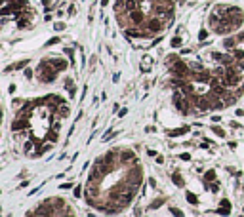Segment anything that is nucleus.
<instances>
[{
	"mask_svg": "<svg viewBox=\"0 0 244 217\" xmlns=\"http://www.w3.org/2000/svg\"><path fill=\"white\" fill-rule=\"evenodd\" d=\"M151 65H153V57H151V55H145V57L143 59H141V71H145V72H147L149 69H151Z\"/></svg>",
	"mask_w": 244,
	"mask_h": 217,
	"instance_id": "nucleus-9",
	"label": "nucleus"
},
{
	"mask_svg": "<svg viewBox=\"0 0 244 217\" xmlns=\"http://www.w3.org/2000/svg\"><path fill=\"white\" fill-rule=\"evenodd\" d=\"M204 179L208 181V183H212V181L215 179V171L214 170H210V171H206V175H204Z\"/></svg>",
	"mask_w": 244,
	"mask_h": 217,
	"instance_id": "nucleus-16",
	"label": "nucleus"
},
{
	"mask_svg": "<svg viewBox=\"0 0 244 217\" xmlns=\"http://www.w3.org/2000/svg\"><path fill=\"white\" fill-rule=\"evenodd\" d=\"M57 114L61 116V118L69 116V107H67V105H59V107H57Z\"/></svg>",
	"mask_w": 244,
	"mask_h": 217,
	"instance_id": "nucleus-12",
	"label": "nucleus"
},
{
	"mask_svg": "<svg viewBox=\"0 0 244 217\" xmlns=\"http://www.w3.org/2000/svg\"><path fill=\"white\" fill-rule=\"evenodd\" d=\"M208 188H210V191H212V192H217L219 185H217V183H212V185H208Z\"/></svg>",
	"mask_w": 244,
	"mask_h": 217,
	"instance_id": "nucleus-24",
	"label": "nucleus"
},
{
	"mask_svg": "<svg viewBox=\"0 0 244 217\" xmlns=\"http://www.w3.org/2000/svg\"><path fill=\"white\" fill-rule=\"evenodd\" d=\"M227 15H229V19H231L235 29H238L240 23L244 21V14L240 11V8H227Z\"/></svg>",
	"mask_w": 244,
	"mask_h": 217,
	"instance_id": "nucleus-3",
	"label": "nucleus"
},
{
	"mask_svg": "<svg viewBox=\"0 0 244 217\" xmlns=\"http://www.w3.org/2000/svg\"><path fill=\"white\" fill-rule=\"evenodd\" d=\"M128 19H130V23L132 25H143L145 23V11L143 10H139V8H136V10H132V11H128Z\"/></svg>",
	"mask_w": 244,
	"mask_h": 217,
	"instance_id": "nucleus-4",
	"label": "nucleus"
},
{
	"mask_svg": "<svg viewBox=\"0 0 244 217\" xmlns=\"http://www.w3.org/2000/svg\"><path fill=\"white\" fill-rule=\"evenodd\" d=\"M72 194H75L76 198H78V196H80V185H76V187H75V192H72Z\"/></svg>",
	"mask_w": 244,
	"mask_h": 217,
	"instance_id": "nucleus-28",
	"label": "nucleus"
},
{
	"mask_svg": "<svg viewBox=\"0 0 244 217\" xmlns=\"http://www.w3.org/2000/svg\"><path fill=\"white\" fill-rule=\"evenodd\" d=\"M126 112H128V108H122V111L118 112V116H120V118H122V116H124V114H126Z\"/></svg>",
	"mask_w": 244,
	"mask_h": 217,
	"instance_id": "nucleus-34",
	"label": "nucleus"
},
{
	"mask_svg": "<svg viewBox=\"0 0 244 217\" xmlns=\"http://www.w3.org/2000/svg\"><path fill=\"white\" fill-rule=\"evenodd\" d=\"M27 59H23V61H19V63H14V65H10V67H6V72H14V71H17V69H23V67H27Z\"/></svg>",
	"mask_w": 244,
	"mask_h": 217,
	"instance_id": "nucleus-10",
	"label": "nucleus"
},
{
	"mask_svg": "<svg viewBox=\"0 0 244 217\" xmlns=\"http://www.w3.org/2000/svg\"><path fill=\"white\" fill-rule=\"evenodd\" d=\"M237 42H238L237 38H227L225 42H223V46H225V50H231V51H233L235 48H237Z\"/></svg>",
	"mask_w": 244,
	"mask_h": 217,
	"instance_id": "nucleus-11",
	"label": "nucleus"
},
{
	"mask_svg": "<svg viewBox=\"0 0 244 217\" xmlns=\"http://www.w3.org/2000/svg\"><path fill=\"white\" fill-rule=\"evenodd\" d=\"M115 135H116V131H111V133H105V135H103V141H107V139L115 137Z\"/></svg>",
	"mask_w": 244,
	"mask_h": 217,
	"instance_id": "nucleus-26",
	"label": "nucleus"
},
{
	"mask_svg": "<svg viewBox=\"0 0 244 217\" xmlns=\"http://www.w3.org/2000/svg\"><path fill=\"white\" fill-rule=\"evenodd\" d=\"M181 160H191V154H187V152H183V154H181Z\"/></svg>",
	"mask_w": 244,
	"mask_h": 217,
	"instance_id": "nucleus-31",
	"label": "nucleus"
},
{
	"mask_svg": "<svg viewBox=\"0 0 244 217\" xmlns=\"http://www.w3.org/2000/svg\"><path fill=\"white\" fill-rule=\"evenodd\" d=\"M172 181L177 185V187H183V179H181L179 173H174V175H172Z\"/></svg>",
	"mask_w": 244,
	"mask_h": 217,
	"instance_id": "nucleus-13",
	"label": "nucleus"
},
{
	"mask_svg": "<svg viewBox=\"0 0 244 217\" xmlns=\"http://www.w3.org/2000/svg\"><path fill=\"white\" fill-rule=\"evenodd\" d=\"M11 105H14V107H21L23 105V99H14V101H11Z\"/></svg>",
	"mask_w": 244,
	"mask_h": 217,
	"instance_id": "nucleus-25",
	"label": "nucleus"
},
{
	"mask_svg": "<svg viewBox=\"0 0 244 217\" xmlns=\"http://www.w3.org/2000/svg\"><path fill=\"white\" fill-rule=\"evenodd\" d=\"M233 55L238 59V61H240V59H244V50H238V48H235V50H233Z\"/></svg>",
	"mask_w": 244,
	"mask_h": 217,
	"instance_id": "nucleus-15",
	"label": "nucleus"
},
{
	"mask_svg": "<svg viewBox=\"0 0 244 217\" xmlns=\"http://www.w3.org/2000/svg\"><path fill=\"white\" fill-rule=\"evenodd\" d=\"M29 23H31V21H29V19H27V17H25V19H19L17 27H19V29H27V27H29Z\"/></svg>",
	"mask_w": 244,
	"mask_h": 217,
	"instance_id": "nucleus-17",
	"label": "nucleus"
},
{
	"mask_svg": "<svg viewBox=\"0 0 244 217\" xmlns=\"http://www.w3.org/2000/svg\"><path fill=\"white\" fill-rule=\"evenodd\" d=\"M48 141H52V143L57 141V130H52L50 133H48Z\"/></svg>",
	"mask_w": 244,
	"mask_h": 217,
	"instance_id": "nucleus-14",
	"label": "nucleus"
},
{
	"mask_svg": "<svg viewBox=\"0 0 244 217\" xmlns=\"http://www.w3.org/2000/svg\"><path fill=\"white\" fill-rule=\"evenodd\" d=\"M42 4H44L46 8H50V6H52V0H42Z\"/></svg>",
	"mask_w": 244,
	"mask_h": 217,
	"instance_id": "nucleus-33",
	"label": "nucleus"
},
{
	"mask_svg": "<svg viewBox=\"0 0 244 217\" xmlns=\"http://www.w3.org/2000/svg\"><path fill=\"white\" fill-rule=\"evenodd\" d=\"M221 206L223 208H231V202H229V200H221Z\"/></svg>",
	"mask_w": 244,
	"mask_h": 217,
	"instance_id": "nucleus-29",
	"label": "nucleus"
},
{
	"mask_svg": "<svg viewBox=\"0 0 244 217\" xmlns=\"http://www.w3.org/2000/svg\"><path fill=\"white\" fill-rule=\"evenodd\" d=\"M25 76H27V78H31V76H32V71L31 69H25Z\"/></svg>",
	"mask_w": 244,
	"mask_h": 217,
	"instance_id": "nucleus-32",
	"label": "nucleus"
},
{
	"mask_svg": "<svg viewBox=\"0 0 244 217\" xmlns=\"http://www.w3.org/2000/svg\"><path fill=\"white\" fill-rule=\"evenodd\" d=\"M206 36H208V33H206V31L202 29L200 33H198V40H206Z\"/></svg>",
	"mask_w": 244,
	"mask_h": 217,
	"instance_id": "nucleus-23",
	"label": "nucleus"
},
{
	"mask_svg": "<svg viewBox=\"0 0 244 217\" xmlns=\"http://www.w3.org/2000/svg\"><path fill=\"white\" fill-rule=\"evenodd\" d=\"M189 131V126H181V128H176V130L168 131V137H179V135H185Z\"/></svg>",
	"mask_w": 244,
	"mask_h": 217,
	"instance_id": "nucleus-7",
	"label": "nucleus"
},
{
	"mask_svg": "<svg viewBox=\"0 0 244 217\" xmlns=\"http://www.w3.org/2000/svg\"><path fill=\"white\" fill-rule=\"evenodd\" d=\"M57 42H59V38H57V36H54V38H50L46 42V46H52V44H57Z\"/></svg>",
	"mask_w": 244,
	"mask_h": 217,
	"instance_id": "nucleus-22",
	"label": "nucleus"
},
{
	"mask_svg": "<svg viewBox=\"0 0 244 217\" xmlns=\"http://www.w3.org/2000/svg\"><path fill=\"white\" fill-rule=\"evenodd\" d=\"M120 162H130V164H136V154L132 151H124L120 152Z\"/></svg>",
	"mask_w": 244,
	"mask_h": 217,
	"instance_id": "nucleus-6",
	"label": "nucleus"
},
{
	"mask_svg": "<svg viewBox=\"0 0 244 217\" xmlns=\"http://www.w3.org/2000/svg\"><path fill=\"white\" fill-rule=\"evenodd\" d=\"M63 29H65L63 23H57V25H55V31H63Z\"/></svg>",
	"mask_w": 244,
	"mask_h": 217,
	"instance_id": "nucleus-30",
	"label": "nucleus"
},
{
	"mask_svg": "<svg viewBox=\"0 0 244 217\" xmlns=\"http://www.w3.org/2000/svg\"><path fill=\"white\" fill-rule=\"evenodd\" d=\"M109 4V0H101V6H107Z\"/></svg>",
	"mask_w": 244,
	"mask_h": 217,
	"instance_id": "nucleus-35",
	"label": "nucleus"
},
{
	"mask_svg": "<svg viewBox=\"0 0 244 217\" xmlns=\"http://www.w3.org/2000/svg\"><path fill=\"white\" fill-rule=\"evenodd\" d=\"M57 76V69L50 61H42L38 67V80L40 82H54Z\"/></svg>",
	"mask_w": 244,
	"mask_h": 217,
	"instance_id": "nucleus-1",
	"label": "nucleus"
},
{
	"mask_svg": "<svg viewBox=\"0 0 244 217\" xmlns=\"http://www.w3.org/2000/svg\"><path fill=\"white\" fill-rule=\"evenodd\" d=\"M172 46L174 48H179L181 46V38H179V36H174V38H172Z\"/></svg>",
	"mask_w": 244,
	"mask_h": 217,
	"instance_id": "nucleus-20",
	"label": "nucleus"
},
{
	"mask_svg": "<svg viewBox=\"0 0 244 217\" xmlns=\"http://www.w3.org/2000/svg\"><path fill=\"white\" fill-rule=\"evenodd\" d=\"M170 71L174 72V76H179V78H189V74H191V71H189V65H185V63L183 61H179V59H177L176 63H174L172 67H170Z\"/></svg>",
	"mask_w": 244,
	"mask_h": 217,
	"instance_id": "nucleus-2",
	"label": "nucleus"
},
{
	"mask_svg": "<svg viewBox=\"0 0 244 217\" xmlns=\"http://www.w3.org/2000/svg\"><path fill=\"white\" fill-rule=\"evenodd\" d=\"M164 204V198H158V200H154V202L151 204V208H158V206H162Z\"/></svg>",
	"mask_w": 244,
	"mask_h": 217,
	"instance_id": "nucleus-21",
	"label": "nucleus"
},
{
	"mask_svg": "<svg viewBox=\"0 0 244 217\" xmlns=\"http://www.w3.org/2000/svg\"><path fill=\"white\" fill-rule=\"evenodd\" d=\"M214 133L217 135V137H225V131H223L219 126H215V128H214Z\"/></svg>",
	"mask_w": 244,
	"mask_h": 217,
	"instance_id": "nucleus-19",
	"label": "nucleus"
},
{
	"mask_svg": "<svg viewBox=\"0 0 244 217\" xmlns=\"http://www.w3.org/2000/svg\"><path fill=\"white\" fill-rule=\"evenodd\" d=\"M187 202H189V204H197V202H198V198L193 194V192H189V194H187Z\"/></svg>",
	"mask_w": 244,
	"mask_h": 217,
	"instance_id": "nucleus-18",
	"label": "nucleus"
},
{
	"mask_svg": "<svg viewBox=\"0 0 244 217\" xmlns=\"http://www.w3.org/2000/svg\"><path fill=\"white\" fill-rule=\"evenodd\" d=\"M27 128H29V122H27V120H23V118H17V116H15L14 124H11V130L17 131V133H23Z\"/></svg>",
	"mask_w": 244,
	"mask_h": 217,
	"instance_id": "nucleus-5",
	"label": "nucleus"
},
{
	"mask_svg": "<svg viewBox=\"0 0 244 217\" xmlns=\"http://www.w3.org/2000/svg\"><path fill=\"white\" fill-rule=\"evenodd\" d=\"M229 211H231V208H219V210H217V213H229Z\"/></svg>",
	"mask_w": 244,
	"mask_h": 217,
	"instance_id": "nucleus-27",
	"label": "nucleus"
},
{
	"mask_svg": "<svg viewBox=\"0 0 244 217\" xmlns=\"http://www.w3.org/2000/svg\"><path fill=\"white\" fill-rule=\"evenodd\" d=\"M50 63H52V65H54L57 71H65V69H67V65H69L65 59H50Z\"/></svg>",
	"mask_w": 244,
	"mask_h": 217,
	"instance_id": "nucleus-8",
	"label": "nucleus"
}]
</instances>
